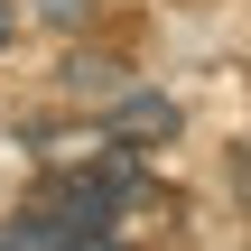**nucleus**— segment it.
Returning <instances> with one entry per match:
<instances>
[{"label":"nucleus","instance_id":"1","mask_svg":"<svg viewBox=\"0 0 251 251\" xmlns=\"http://www.w3.org/2000/svg\"><path fill=\"white\" fill-rule=\"evenodd\" d=\"M102 140H112V149H168V140H177V102H168V93H112Z\"/></svg>","mask_w":251,"mask_h":251},{"label":"nucleus","instance_id":"2","mask_svg":"<svg viewBox=\"0 0 251 251\" xmlns=\"http://www.w3.org/2000/svg\"><path fill=\"white\" fill-rule=\"evenodd\" d=\"M0 251H112V242L102 233H75L47 205H28V214H0Z\"/></svg>","mask_w":251,"mask_h":251},{"label":"nucleus","instance_id":"3","mask_svg":"<svg viewBox=\"0 0 251 251\" xmlns=\"http://www.w3.org/2000/svg\"><path fill=\"white\" fill-rule=\"evenodd\" d=\"M65 84H75V93H121V65H112V56H75Z\"/></svg>","mask_w":251,"mask_h":251},{"label":"nucleus","instance_id":"4","mask_svg":"<svg viewBox=\"0 0 251 251\" xmlns=\"http://www.w3.org/2000/svg\"><path fill=\"white\" fill-rule=\"evenodd\" d=\"M93 9H102V0H37V19H47V28H84Z\"/></svg>","mask_w":251,"mask_h":251},{"label":"nucleus","instance_id":"5","mask_svg":"<svg viewBox=\"0 0 251 251\" xmlns=\"http://www.w3.org/2000/svg\"><path fill=\"white\" fill-rule=\"evenodd\" d=\"M9 28H19V9H9V0H0V47H9Z\"/></svg>","mask_w":251,"mask_h":251}]
</instances>
